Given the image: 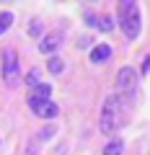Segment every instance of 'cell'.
<instances>
[{"label": "cell", "mask_w": 150, "mask_h": 155, "mask_svg": "<svg viewBox=\"0 0 150 155\" xmlns=\"http://www.w3.org/2000/svg\"><path fill=\"white\" fill-rule=\"evenodd\" d=\"M36 83H39V72L31 70V72H28V78H26V85H31V88H34Z\"/></svg>", "instance_id": "cell-13"}, {"label": "cell", "mask_w": 150, "mask_h": 155, "mask_svg": "<svg viewBox=\"0 0 150 155\" xmlns=\"http://www.w3.org/2000/svg\"><path fill=\"white\" fill-rule=\"evenodd\" d=\"M11 23H13V16H11V13H0V34L5 31V28H11Z\"/></svg>", "instance_id": "cell-12"}, {"label": "cell", "mask_w": 150, "mask_h": 155, "mask_svg": "<svg viewBox=\"0 0 150 155\" xmlns=\"http://www.w3.org/2000/svg\"><path fill=\"white\" fill-rule=\"evenodd\" d=\"M52 96V85L49 83H36L31 88V93H28V98H36V101H49Z\"/></svg>", "instance_id": "cell-7"}, {"label": "cell", "mask_w": 150, "mask_h": 155, "mask_svg": "<svg viewBox=\"0 0 150 155\" xmlns=\"http://www.w3.org/2000/svg\"><path fill=\"white\" fill-rule=\"evenodd\" d=\"M119 26H122L127 39L140 36V13H137V3L135 0H122L119 3Z\"/></svg>", "instance_id": "cell-2"}, {"label": "cell", "mask_w": 150, "mask_h": 155, "mask_svg": "<svg viewBox=\"0 0 150 155\" xmlns=\"http://www.w3.org/2000/svg\"><path fill=\"white\" fill-rule=\"evenodd\" d=\"M127 119H129V104L122 96H109L104 104V111H101V129L106 134L117 132L127 124Z\"/></svg>", "instance_id": "cell-1"}, {"label": "cell", "mask_w": 150, "mask_h": 155, "mask_svg": "<svg viewBox=\"0 0 150 155\" xmlns=\"http://www.w3.org/2000/svg\"><path fill=\"white\" fill-rule=\"evenodd\" d=\"M28 109H31L36 116H42V119H55V116L60 114L57 104H52V101H36V98H28Z\"/></svg>", "instance_id": "cell-4"}, {"label": "cell", "mask_w": 150, "mask_h": 155, "mask_svg": "<svg viewBox=\"0 0 150 155\" xmlns=\"http://www.w3.org/2000/svg\"><path fill=\"white\" fill-rule=\"evenodd\" d=\"M60 41H62V34H60V31H52V34H47V36L42 39L39 49L44 52V54H47V52H55L57 47H60Z\"/></svg>", "instance_id": "cell-6"}, {"label": "cell", "mask_w": 150, "mask_h": 155, "mask_svg": "<svg viewBox=\"0 0 150 155\" xmlns=\"http://www.w3.org/2000/svg\"><path fill=\"white\" fill-rule=\"evenodd\" d=\"M122 153H124V142L122 140H111V142L104 147V155H122Z\"/></svg>", "instance_id": "cell-9"}, {"label": "cell", "mask_w": 150, "mask_h": 155, "mask_svg": "<svg viewBox=\"0 0 150 155\" xmlns=\"http://www.w3.org/2000/svg\"><path fill=\"white\" fill-rule=\"evenodd\" d=\"M47 70H49L52 75H60V72L65 70V65H62V60H60V57H52V60L47 62Z\"/></svg>", "instance_id": "cell-10"}, {"label": "cell", "mask_w": 150, "mask_h": 155, "mask_svg": "<svg viewBox=\"0 0 150 155\" xmlns=\"http://www.w3.org/2000/svg\"><path fill=\"white\" fill-rule=\"evenodd\" d=\"M39 34H42V23L34 21V23H31V36H39Z\"/></svg>", "instance_id": "cell-14"}, {"label": "cell", "mask_w": 150, "mask_h": 155, "mask_svg": "<svg viewBox=\"0 0 150 155\" xmlns=\"http://www.w3.org/2000/svg\"><path fill=\"white\" fill-rule=\"evenodd\" d=\"M3 78L11 85L18 80V54H16V49H8L3 54Z\"/></svg>", "instance_id": "cell-3"}, {"label": "cell", "mask_w": 150, "mask_h": 155, "mask_svg": "<svg viewBox=\"0 0 150 155\" xmlns=\"http://www.w3.org/2000/svg\"><path fill=\"white\" fill-rule=\"evenodd\" d=\"M135 85H137V72L132 67H122L117 72V88L119 91H132Z\"/></svg>", "instance_id": "cell-5"}, {"label": "cell", "mask_w": 150, "mask_h": 155, "mask_svg": "<svg viewBox=\"0 0 150 155\" xmlns=\"http://www.w3.org/2000/svg\"><path fill=\"white\" fill-rule=\"evenodd\" d=\"M96 28H101V31H111V28H114V18H111V16L96 18Z\"/></svg>", "instance_id": "cell-11"}, {"label": "cell", "mask_w": 150, "mask_h": 155, "mask_svg": "<svg viewBox=\"0 0 150 155\" xmlns=\"http://www.w3.org/2000/svg\"><path fill=\"white\" fill-rule=\"evenodd\" d=\"M111 54H114V52H111V47H109V44H98V47H93V52H91V62L101 65V62H106Z\"/></svg>", "instance_id": "cell-8"}]
</instances>
